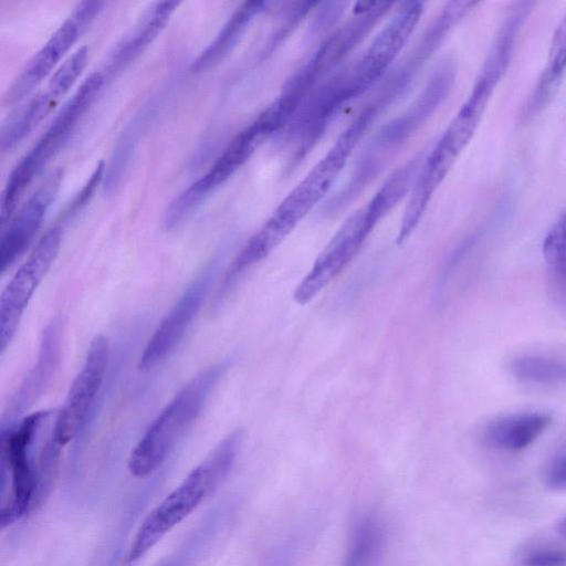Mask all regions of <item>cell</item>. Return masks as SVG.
Returning a JSON list of instances; mask_svg holds the SVG:
<instances>
[{"mask_svg": "<svg viewBox=\"0 0 566 566\" xmlns=\"http://www.w3.org/2000/svg\"><path fill=\"white\" fill-rule=\"evenodd\" d=\"M373 122L367 113L357 114L325 156L286 195L240 250L238 260L243 266L251 268L266 258L328 192Z\"/></svg>", "mask_w": 566, "mask_h": 566, "instance_id": "cell-1", "label": "cell"}, {"mask_svg": "<svg viewBox=\"0 0 566 566\" xmlns=\"http://www.w3.org/2000/svg\"><path fill=\"white\" fill-rule=\"evenodd\" d=\"M244 432L226 436L188 475L144 518L130 541L123 563L144 557L172 528L187 518L226 480L240 453Z\"/></svg>", "mask_w": 566, "mask_h": 566, "instance_id": "cell-2", "label": "cell"}, {"mask_svg": "<svg viewBox=\"0 0 566 566\" xmlns=\"http://www.w3.org/2000/svg\"><path fill=\"white\" fill-rule=\"evenodd\" d=\"M418 169L419 161L410 159L388 177L374 197L342 224L308 273L296 285L293 298L297 304L310 303L342 273L377 223L411 189Z\"/></svg>", "mask_w": 566, "mask_h": 566, "instance_id": "cell-3", "label": "cell"}, {"mask_svg": "<svg viewBox=\"0 0 566 566\" xmlns=\"http://www.w3.org/2000/svg\"><path fill=\"white\" fill-rule=\"evenodd\" d=\"M455 72L454 61L444 60L410 108L387 123L374 136L357 159L348 182L328 202V213L344 209L381 172L389 158L446 98L454 82Z\"/></svg>", "mask_w": 566, "mask_h": 566, "instance_id": "cell-4", "label": "cell"}, {"mask_svg": "<svg viewBox=\"0 0 566 566\" xmlns=\"http://www.w3.org/2000/svg\"><path fill=\"white\" fill-rule=\"evenodd\" d=\"M533 6L530 1L514 2L504 15L469 96L433 147L434 154L444 163L453 165L474 135L510 65L517 34Z\"/></svg>", "mask_w": 566, "mask_h": 566, "instance_id": "cell-5", "label": "cell"}, {"mask_svg": "<svg viewBox=\"0 0 566 566\" xmlns=\"http://www.w3.org/2000/svg\"><path fill=\"white\" fill-rule=\"evenodd\" d=\"M228 364H213L193 376L166 405L133 449L128 470L146 478L167 460L179 440L200 416Z\"/></svg>", "mask_w": 566, "mask_h": 566, "instance_id": "cell-6", "label": "cell"}, {"mask_svg": "<svg viewBox=\"0 0 566 566\" xmlns=\"http://www.w3.org/2000/svg\"><path fill=\"white\" fill-rule=\"evenodd\" d=\"M51 411L24 417L17 426L2 429L1 439V527L21 520L36 503L38 460L33 448L51 422Z\"/></svg>", "mask_w": 566, "mask_h": 566, "instance_id": "cell-7", "label": "cell"}, {"mask_svg": "<svg viewBox=\"0 0 566 566\" xmlns=\"http://www.w3.org/2000/svg\"><path fill=\"white\" fill-rule=\"evenodd\" d=\"M106 81L104 71L92 73L54 117L33 147L11 170L1 196L0 220L4 226L28 186L63 147L77 122L94 102Z\"/></svg>", "mask_w": 566, "mask_h": 566, "instance_id": "cell-8", "label": "cell"}, {"mask_svg": "<svg viewBox=\"0 0 566 566\" xmlns=\"http://www.w3.org/2000/svg\"><path fill=\"white\" fill-rule=\"evenodd\" d=\"M62 221L49 228L0 296V350L12 340L35 290L53 264L62 241Z\"/></svg>", "mask_w": 566, "mask_h": 566, "instance_id": "cell-9", "label": "cell"}, {"mask_svg": "<svg viewBox=\"0 0 566 566\" xmlns=\"http://www.w3.org/2000/svg\"><path fill=\"white\" fill-rule=\"evenodd\" d=\"M109 358V344L104 335L95 336L81 370L74 378L52 428L53 440L62 448L85 426L102 388Z\"/></svg>", "mask_w": 566, "mask_h": 566, "instance_id": "cell-10", "label": "cell"}, {"mask_svg": "<svg viewBox=\"0 0 566 566\" xmlns=\"http://www.w3.org/2000/svg\"><path fill=\"white\" fill-rule=\"evenodd\" d=\"M103 6L101 1L80 2L13 81L4 95V103L14 104L28 96L51 73Z\"/></svg>", "mask_w": 566, "mask_h": 566, "instance_id": "cell-11", "label": "cell"}, {"mask_svg": "<svg viewBox=\"0 0 566 566\" xmlns=\"http://www.w3.org/2000/svg\"><path fill=\"white\" fill-rule=\"evenodd\" d=\"M216 270L211 263L164 316L140 355V369L153 368L174 352L201 308Z\"/></svg>", "mask_w": 566, "mask_h": 566, "instance_id": "cell-12", "label": "cell"}, {"mask_svg": "<svg viewBox=\"0 0 566 566\" xmlns=\"http://www.w3.org/2000/svg\"><path fill=\"white\" fill-rule=\"evenodd\" d=\"M61 170L53 171L2 227L0 271L4 273L25 251L60 190Z\"/></svg>", "mask_w": 566, "mask_h": 566, "instance_id": "cell-13", "label": "cell"}, {"mask_svg": "<svg viewBox=\"0 0 566 566\" xmlns=\"http://www.w3.org/2000/svg\"><path fill=\"white\" fill-rule=\"evenodd\" d=\"M422 13V2L402 3L401 8L356 60L361 73L371 85L391 70L392 63L417 28Z\"/></svg>", "mask_w": 566, "mask_h": 566, "instance_id": "cell-14", "label": "cell"}, {"mask_svg": "<svg viewBox=\"0 0 566 566\" xmlns=\"http://www.w3.org/2000/svg\"><path fill=\"white\" fill-rule=\"evenodd\" d=\"M179 4V1L153 3L133 30L117 43L105 73L113 74L134 61L161 32Z\"/></svg>", "mask_w": 566, "mask_h": 566, "instance_id": "cell-15", "label": "cell"}, {"mask_svg": "<svg viewBox=\"0 0 566 566\" xmlns=\"http://www.w3.org/2000/svg\"><path fill=\"white\" fill-rule=\"evenodd\" d=\"M61 334V321L59 318H54L43 332L40 353L35 366L25 377L20 389L15 394L11 405V417L20 415L22 411L28 409L40 395H42L59 360Z\"/></svg>", "mask_w": 566, "mask_h": 566, "instance_id": "cell-16", "label": "cell"}, {"mask_svg": "<svg viewBox=\"0 0 566 566\" xmlns=\"http://www.w3.org/2000/svg\"><path fill=\"white\" fill-rule=\"evenodd\" d=\"M552 419L543 412H520L491 421L483 440L492 448L520 451L532 444L549 426Z\"/></svg>", "mask_w": 566, "mask_h": 566, "instance_id": "cell-17", "label": "cell"}, {"mask_svg": "<svg viewBox=\"0 0 566 566\" xmlns=\"http://www.w3.org/2000/svg\"><path fill=\"white\" fill-rule=\"evenodd\" d=\"M565 72L566 14L560 20L553 34L545 66L521 112V122L533 119L546 107L554 96Z\"/></svg>", "mask_w": 566, "mask_h": 566, "instance_id": "cell-18", "label": "cell"}, {"mask_svg": "<svg viewBox=\"0 0 566 566\" xmlns=\"http://www.w3.org/2000/svg\"><path fill=\"white\" fill-rule=\"evenodd\" d=\"M263 2L243 3L223 24L216 38L191 64V71L199 73L218 64L237 44L253 17L262 10Z\"/></svg>", "mask_w": 566, "mask_h": 566, "instance_id": "cell-19", "label": "cell"}, {"mask_svg": "<svg viewBox=\"0 0 566 566\" xmlns=\"http://www.w3.org/2000/svg\"><path fill=\"white\" fill-rule=\"evenodd\" d=\"M543 256L549 294L555 304L566 312V210L547 231Z\"/></svg>", "mask_w": 566, "mask_h": 566, "instance_id": "cell-20", "label": "cell"}, {"mask_svg": "<svg viewBox=\"0 0 566 566\" xmlns=\"http://www.w3.org/2000/svg\"><path fill=\"white\" fill-rule=\"evenodd\" d=\"M56 103L57 101L45 91L12 112L1 126V151H11L19 145L44 119Z\"/></svg>", "mask_w": 566, "mask_h": 566, "instance_id": "cell-21", "label": "cell"}, {"mask_svg": "<svg viewBox=\"0 0 566 566\" xmlns=\"http://www.w3.org/2000/svg\"><path fill=\"white\" fill-rule=\"evenodd\" d=\"M511 373L521 381L539 385L566 382V360L539 355L515 357L510 364Z\"/></svg>", "mask_w": 566, "mask_h": 566, "instance_id": "cell-22", "label": "cell"}, {"mask_svg": "<svg viewBox=\"0 0 566 566\" xmlns=\"http://www.w3.org/2000/svg\"><path fill=\"white\" fill-rule=\"evenodd\" d=\"M87 54L86 46L77 49L54 72L46 87L54 99L59 101L76 82L86 65Z\"/></svg>", "mask_w": 566, "mask_h": 566, "instance_id": "cell-23", "label": "cell"}, {"mask_svg": "<svg viewBox=\"0 0 566 566\" xmlns=\"http://www.w3.org/2000/svg\"><path fill=\"white\" fill-rule=\"evenodd\" d=\"M524 566H566V552L541 547L531 551L523 559Z\"/></svg>", "mask_w": 566, "mask_h": 566, "instance_id": "cell-24", "label": "cell"}, {"mask_svg": "<svg viewBox=\"0 0 566 566\" xmlns=\"http://www.w3.org/2000/svg\"><path fill=\"white\" fill-rule=\"evenodd\" d=\"M545 480L548 488L556 491H566V449L549 463Z\"/></svg>", "mask_w": 566, "mask_h": 566, "instance_id": "cell-25", "label": "cell"}, {"mask_svg": "<svg viewBox=\"0 0 566 566\" xmlns=\"http://www.w3.org/2000/svg\"><path fill=\"white\" fill-rule=\"evenodd\" d=\"M557 530L559 534L566 538V517L559 521Z\"/></svg>", "mask_w": 566, "mask_h": 566, "instance_id": "cell-26", "label": "cell"}]
</instances>
